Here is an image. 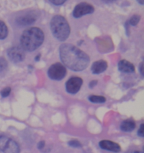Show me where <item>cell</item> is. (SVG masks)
<instances>
[{
    "label": "cell",
    "mask_w": 144,
    "mask_h": 153,
    "mask_svg": "<svg viewBox=\"0 0 144 153\" xmlns=\"http://www.w3.org/2000/svg\"><path fill=\"white\" fill-rule=\"evenodd\" d=\"M59 52L60 58L64 65L73 71H82L89 65V56L73 45L70 43L61 45Z\"/></svg>",
    "instance_id": "cell-1"
},
{
    "label": "cell",
    "mask_w": 144,
    "mask_h": 153,
    "mask_svg": "<svg viewBox=\"0 0 144 153\" xmlns=\"http://www.w3.org/2000/svg\"><path fill=\"white\" fill-rule=\"evenodd\" d=\"M44 40V33L37 27L28 28L22 34L20 38L21 48L27 52H33L38 49Z\"/></svg>",
    "instance_id": "cell-2"
},
{
    "label": "cell",
    "mask_w": 144,
    "mask_h": 153,
    "mask_svg": "<svg viewBox=\"0 0 144 153\" xmlns=\"http://www.w3.org/2000/svg\"><path fill=\"white\" fill-rule=\"evenodd\" d=\"M51 30L54 37L59 41H65L70 34V28L67 19L62 16L55 15L51 20Z\"/></svg>",
    "instance_id": "cell-3"
},
{
    "label": "cell",
    "mask_w": 144,
    "mask_h": 153,
    "mask_svg": "<svg viewBox=\"0 0 144 153\" xmlns=\"http://www.w3.org/2000/svg\"><path fill=\"white\" fill-rule=\"evenodd\" d=\"M66 75H67V70L65 66L60 63L52 64L48 70V76L52 80H62Z\"/></svg>",
    "instance_id": "cell-4"
},
{
    "label": "cell",
    "mask_w": 144,
    "mask_h": 153,
    "mask_svg": "<svg viewBox=\"0 0 144 153\" xmlns=\"http://www.w3.org/2000/svg\"><path fill=\"white\" fill-rule=\"evenodd\" d=\"M94 12V6L87 2H81L75 7L73 15L75 18H80L87 14H91Z\"/></svg>",
    "instance_id": "cell-5"
},
{
    "label": "cell",
    "mask_w": 144,
    "mask_h": 153,
    "mask_svg": "<svg viewBox=\"0 0 144 153\" xmlns=\"http://www.w3.org/2000/svg\"><path fill=\"white\" fill-rule=\"evenodd\" d=\"M83 80L79 77H72L66 83V90L70 94H76L80 91Z\"/></svg>",
    "instance_id": "cell-6"
},
{
    "label": "cell",
    "mask_w": 144,
    "mask_h": 153,
    "mask_svg": "<svg viewBox=\"0 0 144 153\" xmlns=\"http://www.w3.org/2000/svg\"><path fill=\"white\" fill-rule=\"evenodd\" d=\"M7 56L13 62L19 63L25 59V52L21 47L13 46L7 49Z\"/></svg>",
    "instance_id": "cell-7"
},
{
    "label": "cell",
    "mask_w": 144,
    "mask_h": 153,
    "mask_svg": "<svg viewBox=\"0 0 144 153\" xmlns=\"http://www.w3.org/2000/svg\"><path fill=\"white\" fill-rule=\"evenodd\" d=\"M37 17L35 13H25L24 15H21L19 17L16 18V22L17 25H20V26H27V25H31L34 23L36 20H37Z\"/></svg>",
    "instance_id": "cell-8"
},
{
    "label": "cell",
    "mask_w": 144,
    "mask_h": 153,
    "mask_svg": "<svg viewBox=\"0 0 144 153\" xmlns=\"http://www.w3.org/2000/svg\"><path fill=\"white\" fill-rule=\"evenodd\" d=\"M99 146L105 150L111 151L114 152H119L121 151L120 146L115 142L104 140L99 142Z\"/></svg>",
    "instance_id": "cell-9"
},
{
    "label": "cell",
    "mask_w": 144,
    "mask_h": 153,
    "mask_svg": "<svg viewBox=\"0 0 144 153\" xmlns=\"http://www.w3.org/2000/svg\"><path fill=\"white\" fill-rule=\"evenodd\" d=\"M19 152L20 149L19 144L15 140L8 138L3 148L2 153H19Z\"/></svg>",
    "instance_id": "cell-10"
},
{
    "label": "cell",
    "mask_w": 144,
    "mask_h": 153,
    "mask_svg": "<svg viewBox=\"0 0 144 153\" xmlns=\"http://www.w3.org/2000/svg\"><path fill=\"white\" fill-rule=\"evenodd\" d=\"M108 68V63L105 61L100 60L93 64L91 67V71L94 74H100L106 70Z\"/></svg>",
    "instance_id": "cell-11"
},
{
    "label": "cell",
    "mask_w": 144,
    "mask_h": 153,
    "mask_svg": "<svg viewBox=\"0 0 144 153\" xmlns=\"http://www.w3.org/2000/svg\"><path fill=\"white\" fill-rule=\"evenodd\" d=\"M118 69L120 71L125 73H134L135 68L134 66L126 60H121L118 64Z\"/></svg>",
    "instance_id": "cell-12"
},
{
    "label": "cell",
    "mask_w": 144,
    "mask_h": 153,
    "mask_svg": "<svg viewBox=\"0 0 144 153\" xmlns=\"http://www.w3.org/2000/svg\"><path fill=\"white\" fill-rule=\"evenodd\" d=\"M135 123L134 122L131 120H125L122 122V123L121 124L120 128L122 131H131L135 128Z\"/></svg>",
    "instance_id": "cell-13"
},
{
    "label": "cell",
    "mask_w": 144,
    "mask_h": 153,
    "mask_svg": "<svg viewBox=\"0 0 144 153\" xmlns=\"http://www.w3.org/2000/svg\"><path fill=\"white\" fill-rule=\"evenodd\" d=\"M8 31L7 27L3 21L0 20V40H4L7 37Z\"/></svg>",
    "instance_id": "cell-14"
},
{
    "label": "cell",
    "mask_w": 144,
    "mask_h": 153,
    "mask_svg": "<svg viewBox=\"0 0 144 153\" xmlns=\"http://www.w3.org/2000/svg\"><path fill=\"white\" fill-rule=\"evenodd\" d=\"M88 100L94 103H104L105 102L106 99L104 97H101V96H96L92 95L89 97Z\"/></svg>",
    "instance_id": "cell-15"
},
{
    "label": "cell",
    "mask_w": 144,
    "mask_h": 153,
    "mask_svg": "<svg viewBox=\"0 0 144 153\" xmlns=\"http://www.w3.org/2000/svg\"><path fill=\"white\" fill-rule=\"evenodd\" d=\"M140 15H134V16H132L131 17V19H130L129 20V23L131 24V25H137V23L139 22V21H140Z\"/></svg>",
    "instance_id": "cell-16"
},
{
    "label": "cell",
    "mask_w": 144,
    "mask_h": 153,
    "mask_svg": "<svg viewBox=\"0 0 144 153\" xmlns=\"http://www.w3.org/2000/svg\"><path fill=\"white\" fill-rule=\"evenodd\" d=\"M7 140H8V137L6 136H0V153L2 152L3 148Z\"/></svg>",
    "instance_id": "cell-17"
},
{
    "label": "cell",
    "mask_w": 144,
    "mask_h": 153,
    "mask_svg": "<svg viewBox=\"0 0 144 153\" xmlns=\"http://www.w3.org/2000/svg\"><path fill=\"white\" fill-rule=\"evenodd\" d=\"M7 62L4 58H0V72H2L7 68Z\"/></svg>",
    "instance_id": "cell-18"
},
{
    "label": "cell",
    "mask_w": 144,
    "mask_h": 153,
    "mask_svg": "<svg viewBox=\"0 0 144 153\" xmlns=\"http://www.w3.org/2000/svg\"><path fill=\"white\" fill-rule=\"evenodd\" d=\"M68 144L70 145V146H72V147H75V148H79V147H82V146L80 142L78 141V140H70V141H69Z\"/></svg>",
    "instance_id": "cell-19"
},
{
    "label": "cell",
    "mask_w": 144,
    "mask_h": 153,
    "mask_svg": "<svg viewBox=\"0 0 144 153\" xmlns=\"http://www.w3.org/2000/svg\"><path fill=\"white\" fill-rule=\"evenodd\" d=\"M10 92H11V89H10V88H4V89L1 91V95L2 97H8L9 95H10Z\"/></svg>",
    "instance_id": "cell-20"
},
{
    "label": "cell",
    "mask_w": 144,
    "mask_h": 153,
    "mask_svg": "<svg viewBox=\"0 0 144 153\" xmlns=\"http://www.w3.org/2000/svg\"><path fill=\"white\" fill-rule=\"evenodd\" d=\"M49 1L55 5H61V4H64L67 0H49Z\"/></svg>",
    "instance_id": "cell-21"
},
{
    "label": "cell",
    "mask_w": 144,
    "mask_h": 153,
    "mask_svg": "<svg viewBox=\"0 0 144 153\" xmlns=\"http://www.w3.org/2000/svg\"><path fill=\"white\" fill-rule=\"evenodd\" d=\"M137 134H138V135L140 136V137H143V136H144V133H143V123H142L141 125H140V128H139L138 131H137Z\"/></svg>",
    "instance_id": "cell-22"
},
{
    "label": "cell",
    "mask_w": 144,
    "mask_h": 153,
    "mask_svg": "<svg viewBox=\"0 0 144 153\" xmlns=\"http://www.w3.org/2000/svg\"><path fill=\"white\" fill-rule=\"evenodd\" d=\"M139 68H140V74H141V76H144V72H143V70H144V68H143V62H142V63H140V67H139Z\"/></svg>",
    "instance_id": "cell-23"
},
{
    "label": "cell",
    "mask_w": 144,
    "mask_h": 153,
    "mask_svg": "<svg viewBox=\"0 0 144 153\" xmlns=\"http://www.w3.org/2000/svg\"><path fill=\"white\" fill-rule=\"evenodd\" d=\"M44 146H45V141H43H43L39 142L38 145H37V147H38L39 149H43Z\"/></svg>",
    "instance_id": "cell-24"
},
{
    "label": "cell",
    "mask_w": 144,
    "mask_h": 153,
    "mask_svg": "<svg viewBox=\"0 0 144 153\" xmlns=\"http://www.w3.org/2000/svg\"><path fill=\"white\" fill-rule=\"evenodd\" d=\"M96 84H97V81H92V82L90 83L89 87L91 88H93L94 86H95V85H96Z\"/></svg>",
    "instance_id": "cell-25"
},
{
    "label": "cell",
    "mask_w": 144,
    "mask_h": 153,
    "mask_svg": "<svg viewBox=\"0 0 144 153\" xmlns=\"http://www.w3.org/2000/svg\"><path fill=\"white\" fill-rule=\"evenodd\" d=\"M102 1L105 3H112L114 2V1H117V0H102Z\"/></svg>",
    "instance_id": "cell-26"
},
{
    "label": "cell",
    "mask_w": 144,
    "mask_h": 153,
    "mask_svg": "<svg viewBox=\"0 0 144 153\" xmlns=\"http://www.w3.org/2000/svg\"><path fill=\"white\" fill-rule=\"evenodd\" d=\"M137 1H138L139 3H140V4H144V0H137Z\"/></svg>",
    "instance_id": "cell-27"
},
{
    "label": "cell",
    "mask_w": 144,
    "mask_h": 153,
    "mask_svg": "<svg viewBox=\"0 0 144 153\" xmlns=\"http://www.w3.org/2000/svg\"><path fill=\"white\" fill-rule=\"evenodd\" d=\"M39 58H40V55H37V57H35V61H39Z\"/></svg>",
    "instance_id": "cell-28"
},
{
    "label": "cell",
    "mask_w": 144,
    "mask_h": 153,
    "mask_svg": "<svg viewBox=\"0 0 144 153\" xmlns=\"http://www.w3.org/2000/svg\"><path fill=\"white\" fill-rule=\"evenodd\" d=\"M131 153H143V152H133Z\"/></svg>",
    "instance_id": "cell-29"
}]
</instances>
